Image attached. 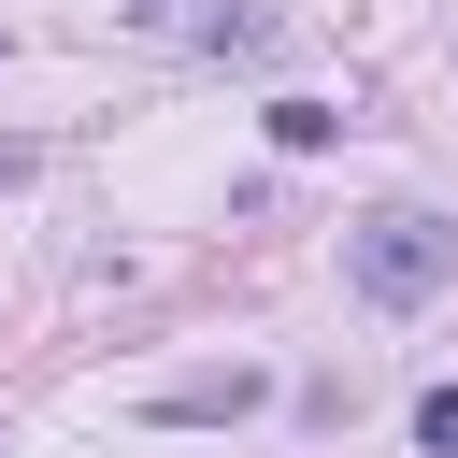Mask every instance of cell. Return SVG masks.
Instances as JSON below:
<instances>
[{
	"label": "cell",
	"instance_id": "6da1fadb",
	"mask_svg": "<svg viewBox=\"0 0 458 458\" xmlns=\"http://www.w3.org/2000/svg\"><path fill=\"white\" fill-rule=\"evenodd\" d=\"M444 272H458V229H444V215H372V229H344V286H358L372 315H415Z\"/></svg>",
	"mask_w": 458,
	"mask_h": 458
},
{
	"label": "cell",
	"instance_id": "7a4b0ae2",
	"mask_svg": "<svg viewBox=\"0 0 458 458\" xmlns=\"http://www.w3.org/2000/svg\"><path fill=\"white\" fill-rule=\"evenodd\" d=\"M258 401H272V372H258V358H229V372H172V386H143V415H172V429H186V415H258Z\"/></svg>",
	"mask_w": 458,
	"mask_h": 458
},
{
	"label": "cell",
	"instance_id": "3957f363",
	"mask_svg": "<svg viewBox=\"0 0 458 458\" xmlns=\"http://www.w3.org/2000/svg\"><path fill=\"white\" fill-rule=\"evenodd\" d=\"M272 143H286V157H315V143H344V114H329V100H272Z\"/></svg>",
	"mask_w": 458,
	"mask_h": 458
},
{
	"label": "cell",
	"instance_id": "277c9868",
	"mask_svg": "<svg viewBox=\"0 0 458 458\" xmlns=\"http://www.w3.org/2000/svg\"><path fill=\"white\" fill-rule=\"evenodd\" d=\"M415 444H429V458H458V386H429V401H415Z\"/></svg>",
	"mask_w": 458,
	"mask_h": 458
},
{
	"label": "cell",
	"instance_id": "5b68a950",
	"mask_svg": "<svg viewBox=\"0 0 458 458\" xmlns=\"http://www.w3.org/2000/svg\"><path fill=\"white\" fill-rule=\"evenodd\" d=\"M129 14H172V0H129Z\"/></svg>",
	"mask_w": 458,
	"mask_h": 458
}]
</instances>
